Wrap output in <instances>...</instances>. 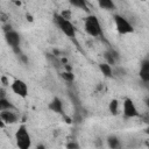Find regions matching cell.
Masks as SVG:
<instances>
[{
    "label": "cell",
    "mask_w": 149,
    "mask_h": 149,
    "mask_svg": "<svg viewBox=\"0 0 149 149\" xmlns=\"http://www.w3.org/2000/svg\"><path fill=\"white\" fill-rule=\"evenodd\" d=\"M54 22H55V24L58 27V29H59L66 37H69V38H74V37H76V28H74L73 23H72L70 20L63 17V16H62L61 14H58V13H55V14H54Z\"/></svg>",
    "instance_id": "obj_1"
},
{
    "label": "cell",
    "mask_w": 149,
    "mask_h": 149,
    "mask_svg": "<svg viewBox=\"0 0 149 149\" xmlns=\"http://www.w3.org/2000/svg\"><path fill=\"white\" fill-rule=\"evenodd\" d=\"M84 29H85L86 34L90 35L91 37H99L102 35V29H101L100 22H99L98 17L93 14H90L84 19Z\"/></svg>",
    "instance_id": "obj_2"
},
{
    "label": "cell",
    "mask_w": 149,
    "mask_h": 149,
    "mask_svg": "<svg viewBox=\"0 0 149 149\" xmlns=\"http://www.w3.org/2000/svg\"><path fill=\"white\" fill-rule=\"evenodd\" d=\"M14 137H15L16 147H19L20 149H28L31 147V136L24 123L19 126V128L15 132Z\"/></svg>",
    "instance_id": "obj_3"
},
{
    "label": "cell",
    "mask_w": 149,
    "mask_h": 149,
    "mask_svg": "<svg viewBox=\"0 0 149 149\" xmlns=\"http://www.w3.org/2000/svg\"><path fill=\"white\" fill-rule=\"evenodd\" d=\"M113 20H114L115 29L120 35H128V34H133L134 33L133 24L125 16H122L120 14H114L113 15Z\"/></svg>",
    "instance_id": "obj_4"
},
{
    "label": "cell",
    "mask_w": 149,
    "mask_h": 149,
    "mask_svg": "<svg viewBox=\"0 0 149 149\" xmlns=\"http://www.w3.org/2000/svg\"><path fill=\"white\" fill-rule=\"evenodd\" d=\"M5 41L6 43L10 47V49L16 54V55H20L21 54V50H20V44H21V36L20 34L14 30V29H10L8 31L5 33Z\"/></svg>",
    "instance_id": "obj_5"
},
{
    "label": "cell",
    "mask_w": 149,
    "mask_h": 149,
    "mask_svg": "<svg viewBox=\"0 0 149 149\" xmlns=\"http://www.w3.org/2000/svg\"><path fill=\"white\" fill-rule=\"evenodd\" d=\"M122 114L126 119H133V118H139L140 112L137 111V107L133 99L126 98L122 102Z\"/></svg>",
    "instance_id": "obj_6"
},
{
    "label": "cell",
    "mask_w": 149,
    "mask_h": 149,
    "mask_svg": "<svg viewBox=\"0 0 149 149\" xmlns=\"http://www.w3.org/2000/svg\"><path fill=\"white\" fill-rule=\"evenodd\" d=\"M10 90L14 94L19 95L20 98H27L28 97V85L22 79H14L10 84Z\"/></svg>",
    "instance_id": "obj_7"
},
{
    "label": "cell",
    "mask_w": 149,
    "mask_h": 149,
    "mask_svg": "<svg viewBox=\"0 0 149 149\" xmlns=\"http://www.w3.org/2000/svg\"><path fill=\"white\" fill-rule=\"evenodd\" d=\"M48 109L51 111L55 114L64 115V108H63V101L58 97H54L50 102L48 104Z\"/></svg>",
    "instance_id": "obj_8"
},
{
    "label": "cell",
    "mask_w": 149,
    "mask_h": 149,
    "mask_svg": "<svg viewBox=\"0 0 149 149\" xmlns=\"http://www.w3.org/2000/svg\"><path fill=\"white\" fill-rule=\"evenodd\" d=\"M0 118L5 122V125H14L19 121V116L15 112H13V109H7V111L0 112Z\"/></svg>",
    "instance_id": "obj_9"
},
{
    "label": "cell",
    "mask_w": 149,
    "mask_h": 149,
    "mask_svg": "<svg viewBox=\"0 0 149 149\" xmlns=\"http://www.w3.org/2000/svg\"><path fill=\"white\" fill-rule=\"evenodd\" d=\"M139 74H140L141 80H142L144 84L149 83V59H148V58H144V59L141 62Z\"/></svg>",
    "instance_id": "obj_10"
},
{
    "label": "cell",
    "mask_w": 149,
    "mask_h": 149,
    "mask_svg": "<svg viewBox=\"0 0 149 149\" xmlns=\"http://www.w3.org/2000/svg\"><path fill=\"white\" fill-rule=\"evenodd\" d=\"M104 58H105V61H106L107 64L115 65L116 62L120 59V56H119V54L114 49H109V50H106L104 52Z\"/></svg>",
    "instance_id": "obj_11"
},
{
    "label": "cell",
    "mask_w": 149,
    "mask_h": 149,
    "mask_svg": "<svg viewBox=\"0 0 149 149\" xmlns=\"http://www.w3.org/2000/svg\"><path fill=\"white\" fill-rule=\"evenodd\" d=\"M69 3H70L72 7L78 8V9H81V10H84V12H88V10H90L86 0H69Z\"/></svg>",
    "instance_id": "obj_12"
},
{
    "label": "cell",
    "mask_w": 149,
    "mask_h": 149,
    "mask_svg": "<svg viewBox=\"0 0 149 149\" xmlns=\"http://www.w3.org/2000/svg\"><path fill=\"white\" fill-rule=\"evenodd\" d=\"M99 70H100V72L104 74V77H106V78H112V77H113V69H112V66H111L109 64H107L106 62L99 64Z\"/></svg>",
    "instance_id": "obj_13"
},
{
    "label": "cell",
    "mask_w": 149,
    "mask_h": 149,
    "mask_svg": "<svg viewBox=\"0 0 149 149\" xmlns=\"http://www.w3.org/2000/svg\"><path fill=\"white\" fill-rule=\"evenodd\" d=\"M98 6L104 10H114L115 3L113 0H97Z\"/></svg>",
    "instance_id": "obj_14"
},
{
    "label": "cell",
    "mask_w": 149,
    "mask_h": 149,
    "mask_svg": "<svg viewBox=\"0 0 149 149\" xmlns=\"http://www.w3.org/2000/svg\"><path fill=\"white\" fill-rule=\"evenodd\" d=\"M7 109H15V106L13 105V102L10 100H8L6 97L5 98H0V112L2 111H7Z\"/></svg>",
    "instance_id": "obj_15"
},
{
    "label": "cell",
    "mask_w": 149,
    "mask_h": 149,
    "mask_svg": "<svg viewBox=\"0 0 149 149\" xmlns=\"http://www.w3.org/2000/svg\"><path fill=\"white\" fill-rule=\"evenodd\" d=\"M107 144L112 149H116V148H120L121 147V142H120L119 137H116L115 135H109L107 137Z\"/></svg>",
    "instance_id": "obj_16"
},
{
    "label": "cell",
    "mask_w": 149,
    "mask_h": 149,
    "mask_svg": "<svg viewBox=\"0 0 149 149\" xmlns=\"http://www.w3.org/2000/svg\"><path fill=\"white\" fill-rule=\"evenodd\" d=\"M119 100L118 99H112L108 104V111L112 115H118L119 114Z\"/></svg>",
    "instance_id": "obj_17"
},
{
    "label": "cell",
    "mask_w": 149,
    "mask_h": 149,
    "mask_svg": "<svg viewBox=\"0 0 149 149\" xmlns=\"http://www.w3.org/2000/svg\"><path fill=\"white\" fill-rule=\"evenodd\" d=\"M61 77H62V79L63 80H65L66 83H73L74 81V74L70 71V70H65L64 72H62L61 73Z\"/></svg>",
    "instance_id": "obj_18"
},
{
    "label": "cell",
    "mask_w": 149,
    "mask_h": 149,
    "mask_svg": "<svg viewBox=\"0 0 149 149\" xmlns=\"http://www.w3.org/2000/svg\"><path fill=\"white\" fill-rule=\"evenodd\" d=\"M66 148H69V149H74V148H79V144L77 143V142H69L68 144H66Z\"/></svg>",
    "instance_id": "obj_19"
},
{
    "label": "cell",
    "mask_w": 149,
    "mask_h": 149,
    "mask_svg": "<svg viewBox=\"0 0 149 149\" xmlns=\"http://www.w3.org/2000/svg\"><path fill=\"white\" fill-rule=\"evenodd\" d=\"M61 15H62L63 17H65V19H68V20H70V19H71V13H70L69 10H65V12H62V13H61Z\"/></svg>",
    "instance_id": "obj_20"
},
{
    "label": "cell",
    "mask_w": 149,
    "mask_h": 149,
    "mask_svg": "<svg viewBox=\"0 0 149 149\" xmlns=\"http://www.w3.org/2000/svg\"><path fill=\"white\" fill-rule=\"evenodd\" d=\"M6 97V90L3 87H0V98H5Z\"/></svg>",
    "instance_id": "obj_21"
},
{
    "label": "cell",
    "mask_w": 149,
    "mask_h": 149,
    "mask_svg": "<svg viewBox=\"0 0 149 149\" xmlns=\"http://www.w3.org/2000/svg\"><path fill=\"white\" fill-rule=\"evenodd\" d=\"M10 29H13L10 24H3V31H5V33L8 31V30H10Z\"/></svg>",
    "instance_id": "obj_22"
},
{
    "label": "cell",
    "mask_w": 149,
    "mask_h": 149,
    "mask_svg": "<svg viewBox=\"0 0 149 149\" xmlns=\"http://www.w3.org/2000/svg\"><path fill=\"white\" fill-rule=\"evenodd\" d=\"M0 20H1V21H6V20H7V16L1 13V14H0Z\"/></svg>",
    "instance_id": "obj_23"
},
{
    "label": "cell",
    "mask_w": 149,
    "mask_h": 149,
    "mask_svg": "<svg viewBox=\"0 0 149 149\" xmlns=\"http://www.w3.org/2000/svg\"><path fill=\"white\" fill-rule=\"evenodd\" d=\"M36 148H37V149H44V148H45V147H44V146H43V144H38V146H37V147H36Z\"/></svg>",
    "instance_id": "obj_24"
},
{
    "label": "cell",
    "mask_w": 149,
    "mask_h": 149,
    "mask_svg": "<svg viewBox=\"0 0 149 149\" xmlns=\"http://www.w3.org/2000/svg\"><path fill=\"white\" fill-rule=\"evenodd\" d=\"M141 1H146V0H141Z\"/></svg>",
    "instance_id": "obj_25"
}]
</instances>
